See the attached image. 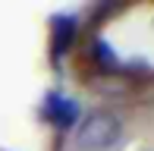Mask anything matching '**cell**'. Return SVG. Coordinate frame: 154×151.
<instances>
[{"instance_id": "cell-3", "label": "cell", "mask_w": 154, "mask_h": 151, "mask_svg": "<svg viewBox=\"0 0 154 151\" xmlns=\"http://www.w3.org/2000/svg\"><path fill=\"white\" fill-rule=\"evenodd\" d=\"M72 35H75V25H72V19H69V16L54 19V54H66Z\"/></svg>"}, {"instance_id": "cell-4", "label": "cell", "mask_w": 154, "mask_h": 151, "mask_svg": "<svg viewBox=\"0 0 154 151\" xmlns=\"http://www.w3.org/2000/svg\"><path fill=\"white\" fill-rule=\"evenodd\" d=\"M94 57H97V63H101V66H113L116 63V57H113V47H110V44H104V41H97V44H94Z\"/></svg>"}, {"instance_id": "cell-1", "label": "cell", "mask_w": 154, "mask_h": 151, "mask_svg": "<svg viewBox=\"0 0 154 151\" xmlns=\"http://www.w3.org/2000/svg\"><path fill=\"white\" fill-rule=\"evenodd\" d=\"M120 120H116L113 113H107V110H94V113H88L85 120H82V126H79V148H85V151H104V148H110V145H116V139H120Z\"/></svg>"}, {"instance_id": "cell-2", "label": "cell", "mask_w": 154, "mask_h": 151, "mask_svg": "<svg viewBox=\"0 0 154 151\" xmlns=\"http://www.w3.org/2000/svg\"><path fill=\"white\" fill-rule=\"evenodd\" d=\"M44 116H47L51 123H57L60 129H66V126H72V123H75L79 110H75V104H72L69 98H63V94H51L47 104H44Z\"/></svg>"}]
</instances>
